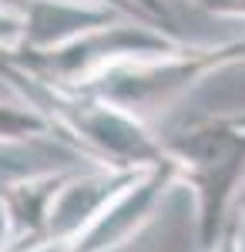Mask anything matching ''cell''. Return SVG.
Segmentation results:
<instances>
[{"mask_svg":"<svg viewBox=\"0 0 245 252\" xmlns=\"http://www.w3.org/2000/svg\"><path fill=\"white\" fill-rule=\"evenodd\" d=\"M0 78L14 88L20 101L37 108L54 125L61 145L81 152L97 165L138 172V168H148V165H158L168 158L161 135L151 131L145 118L104 101L94 91L57 88L7 58H0Z\"/></svg>","mask_w":245,"mask_h":252,"instance_id":"1","label":"cell"},{"mask_svg":"<svg viewBox=\"0 0 245 252\" xmlns=\"http://www.w3.org/2000/svg\"><path fill=\"white\" fill-rule=\"evenodd\" d=\"M161 141L182 185L195 195L198 252H208L228 229L245 189V108L175 128Z\"/></svg>","mask_w":245,"mask_h":252,"instance_id":"2","label":"cell"},{"mask_svg":"<svg viewBox=\"0 0 245 252\" xmlns=\"http://www.w3.org/2000/svg\"><path fill=\"white\" fill-rule=\"evenodd\" d=\"M228 67H245V37L222 40V44H188L185 40L175 51L118 64L81 91H94L104 101L148 121V115L171 108L205 78L228 71Z\"/></svg>","mask_w":245,"mask_h":252,"instance_id":"3","label":"cell"},{"mask_svg":"<svg viewBox=\"0 0 245 252\" xmlns=\"http://www.w3.org/2000/svg\"><path fill=\"white\" fill-rule=\"evenodd\" d=\"M182 44H185V37L161 27V24L138 20V17H118L104 27H94L81 37L61 44V47H51V51H24V47H17V51L0 54V58L27 67L31 74L51 81L57 88L81 91V88H88L91 81L108 74L118 64L151 58V54H165V51H175Z\"/></svg>","mask_w":245,"mask_h":252,"instance_id":"4","label":"cell"},{"mask_svg":"<svg viewBox=\"0 0 245 252\" xmlns=\"http://www.w3.org/2000/svg\"><path fill=\"white\" fill-rule=\"evenodd\" d=\"M178 185H182V178L171 158L138 168L104 202V209L91 219V225L67 246V252H121L151 225V219L161 212L168 192Z\"/></svg>","mask_w":245,"mask_h":252,"instance_id":"5","label":"cell"},{"mask_svg":"<svg viewBox=\"0 0 245 252\" xmlns=\"http://www.w3.org/2000/svg\"><path fill=\"white\" fill-rule=\"evenodd\" d=\"M74 168H54V172H34L20 175L14 182L3 185L0 192V212L7 215L14 249H27L37 242H51V212L57 205V195L71 182ZM10 249V252H14Z\"/></svg>","mask_w":245,"mask_h":252,"instance_id":"6","label":"cell"},{"mask_svg":"<svg viewBox=\"0 0 245 252\" xmlns=\"http://www.w3.org/2000/svg\"><path fill=\"white\" fill-rule=\"evenodd\" d=\"M134 172L128 168H114V165H97L91 161V168H74L71 182L64 185V192L57 195V205L51 212V229H47V239L51 242H61L64 249L74 242L77 235L91 225L104 202L111 198Z\"/></svg>","mask_w":245,"mask_h":252,"instance_id":"7","label":"cell"},{"mask_svg":"<svg viewBox=\"0 0 245 252\" xmlns=\"http://www.w3.org/2000/svg\"><path fill=\"white\" fill-rule=\"evenodd\" d=\"M118 17H131L121 14L114 7H101V3H88V0H31L24 10V34H20V47L24 51H51L67 40L81 37L94 27H104Z\"/></svg>","mask_w":245,"mask_h":252,"instance_id":"8","label":"cell"},{"mask_svg":"<svg viewBox=\"0 0 245 252\" xmlns=\"http://www.w3.org/2000/svg\"><path fill=\"white\" fill-rule=\"evenodd\" d=\"M37 138H57L54 125L27 101H0V145H20Z\"/></svg>","mask_w":245,"mask_h":252,"instance_id":"9","label":"cell"},{"mask_svg":"<svg viewBox=\"0 0 245 252\" xmlns=\"http://www.w3.org/2000/svg\"><path fill=\"white\" fill-rule=\"evenodd\" d=\"M202 14L218 20H245V0H191Z\"/></svg>","mask_w":245,"mask_h":252,"instance_id":"10","label":"cell"},{"mask_svg":"<svg viewBox=\"0 0 245 252\" xmlns=\"http://www.w3.org/2000/svg\"><path fill=\"white\" fill-rule=\"evenodd\" d=\"M20 34H24V24H20V17L0 7V54L17 51V47H20Z\"/></svg>","mask_w":245,"mask_h":252,"instance_id":"11","label":"cell"},{"mask_svg":"<svg viewBox=\"0 0 245 252\" xmlns=\"http://www.w3.org/2000/svg\"><path fill=\"white\" fill-rule=\"evenodd\" d=\"M138 3V10L145 14V17H151L154 24H161V27H168V31H175V20H171V10L165 0H134ZM178 34V31H175Z\"/></svg>","mask_w":245,"mask_h":252,"instance_id":"12","label":"cell"},{"mask_svg":"<svg viewBox=\"0 0 245 252\" xmlns=\"http://www.w3.org/2000/svg\"><path fill=\"white\" fill-rule=\"evenodd\" d=\"M208 252H242V246H239V229H235V219L228 222V229L222 232V239L212 246Z\"/></svg>","mask_w":245,"mask_h":252,"instance_id":"13","label":"cell"},{"mask_svg":"<svg viewBox=\"0 0 245 252\" xmlns=\"http://www.w3.org/2000/svg\"><path fill=\"white\" fill-rule=\"evenodd\" d=\"M88 3H101V7H114V10H121V14H131V17H138V20H151V17H145L141 10H138V3L134 0H88ZM154 24V20H151Z\"/></svg>","mask_w":245,"mask_h":252,"instance_id":"14","label":"cell"},{"mask_svg":"<svg viewBox=\"0 0 245 252\" xmlns=\"http://www.w3.org/2000/svg\"><path fill=\"white\" fill-rule=\"evenodd\" d=\"M235 229H239V246H242V252H245V189H242V195H239V205H235Z\"/></svg>","mask_w":245,"mask_h":252,"instance_id":"15","label":"cell"},{"mask_svg":"<svg viewBox=\"0 0 245 252\" xmlns=\"http://www.w3.org/2000/svg\"><path fill=\"white\" fill-rule=\"evenodd\" d=\"M14 249V239H10V225H7V215L0 212V252Z\"/></svg>","mask_w":245,"mask_h":252,"instance_id":"16","label":"cell"},{"mask_svg":"<svg viewBox=\"0 0 245 252\" xmlns=\"http://www.w3.org/2000/svg\"><path fill=\"white\" fill-rule=\"evenodd\" d=\"M14 252H67L61 242H37V246H27V249H14Z\"/></svg>","mask_w":245,"mask_h":252,"instance_id":"17","label":"cell"},{"mask_svg":"<svg viewBox=\"0 0 245 252\" xmlns=\"http://www.w3.org/2000/svg\"><path fill=\"white\" fill-rule=\"evenodd\" d=\"M27 3H31V0H0V7H3V10H10V14H17V17H24Z\"/></svg>","mask_w":245,"mask_h":252,"instance_id":"18","label":"cell"}]
</instances>
